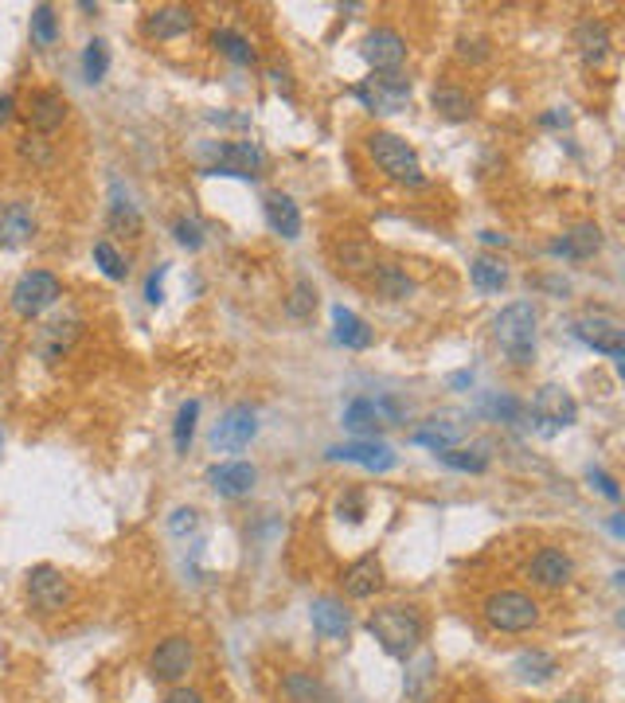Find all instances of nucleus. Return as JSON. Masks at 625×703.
<instances>
[{"mask_svg":"<svg viewBox=\"0 0 625 703\" xmlns=\"http://www.w3.org/2000/svg\"><path fill=\"white\" fill-rule=\"evenodd\" d=\"M258 434V410L246 402H234L224 410V419L212 430V449L215 453H243Z\"/></svg>","mask_w":625,"mask_h":703,"instance_id":"obj_11","label":"nucleus"},{"mask_svg":"<svg viewBox=\"0 0 625 703\" xmlns=\"http://www.w3.org/2000/svg\"><path fill=\"white\" fill-rule=\"evenodd\" d=\"M368 285L380 297H387V302H407L410 293H414V282L407 278V270L395 263H375V270L368 273Z\"/></svg>","mask_w":625,"mask_h":703,"instance_id":"obj_28","label":"nucleus"},{"mask_svg":"<svg viewBox=\"0 0 625 703\" xmlns=\"http://www.w3.org/2000/svg\"><path fill=\"white\" fill-rule=\"evenodd\" d=\"M106 223L114 234H126V239H137L141 234V207L133 204V195H129L126 184H110V207H106Z\"/></svg>","mask_w":625,"mask_h":703,"instance_id":"obj_23","label":"nucleus"},{"mask_svg":"<svg viewBox=\"0 0 625 703\" xmlns=\"http://www.w3.org/2000/svg\"><path fill=\"white\" fill-rule=\"evenodd\" d=\"M586 481H590V485H595L605 500H614V504H617V500H622V488H617V481L610 477L605 469H590V473H586Z\"/></svg>","mask_w":625,"mask_h":703,"instance_id":"obj_47","label":"nucleus"},{"mask_svg":"<svg viewBox=\"0 0 625 703\" xmlns=\"http://www.w3.org/2000/svg\"><path fill=\"white\" fill-rule=\"evenodd\" d=\"M282 695H285L290 703H332L329 688H324V683L317 680L312 673H302V668H293V673H285Z\"/></svg>","mask_w":625,"mask_h":703,"instance_id":"obj_32","label":"nucleus"},{"mask_svg":"<svg viewBox=\"0 0 625 703\" xmlns=\"http://www.w3.org/2000/svg\"><path fill=\"white\" fill-rule=\"evenodd\" d=\"M263 212H266V223H270L273 234H282V239H297V234H302V207L293 204V195L266 192Z\"/></svg>","mask_w":625,"mask_h":703,"instance_id":"obj_26","label":"nucleus"},{"mask_svg":"<svg viewBox=\"0 0 625 703\" xmlns=\"http://www.w3.org/2000/svg\"><path fill=\"white\" fill-rule=\"evenodd\" d=\"M161 703H207V700H204V692H195L188 683H176V688H168V695Z\"/></svg>","mask_w":625,"mask_h":703,"instance_id":"obj_50","label":"nucleus"},{"mask_svg":"<svg viewBox=\"0 0 625 703\" xmlns=\"http://www.w3.org/2000/svg\"><path fill=\"white\" fill-rule=\"evenodd\" d=\"M481 617L497 634H527V629H536L544 622V605L527 590H493L481 602Z\"/></svg>","mask_w":625,"mask_h":703,"instance_id":"obj_4","label":"nucleus"},{"mask_svg":"<svg viewBox=\"0 0 625 703\" xmlns=\"http://www.w3.org/2000/svg\"><path fill=\"white\" fill-rule=\"evenodd\" d=\"M173 234H176V243L188 246V251H200V246H204V223H200L195 215H180L173 223Z\"/></svg>","mask_w":625,"mask_h":703,"instance_id":"obj_44","label":"nucleus"},{"mask_svg":"<svg viewBox=\"0 0 625 703\" xmlns=\"http://www.w3.org/2000/svg\"><path fill=\"white\" fill-rule=\"evenodd\" d=\"M430 106H434V114H442L446 122H469L473 117V98L465 94L461 87H434V94H430Z\"/></svg>","mask_w":625,"mask_h":703,"instance_id":"obj_34","label":"nucleus"},{"mask_svg":"<svg viewBox=\"0 0 625 703\" xmlns=\"http://www.w3.org/2000/svg\"><path fill=\"white\" fill-rule=\"evenodd\" d=\"M344 595L356 598V602H368V598H375L383 590V563L375 555H360L356 563L344 566Z\"/></svg>","mask_w":625,"mask_h":703,"instance_id":"obj_19","label":"nucleus"},{"mask_svg":"<svg viewBox=\"0 0 625 703\" xmlns=\"http://www.w3.org/2000/svg\"><path fill=\"white\" fill-rule=\"evenodd\" d=\"M332 336H336V344H344V348H371V329L363 317H356L352 309H344V305H336L332 309Z\"/></svg>","mask_w":625,"mask_h":703,"instance_id":"obj_29","label":"nucleus"},{"mask_svg":"<svg viewBox=\"0 0 625 703\" xmlns=\"http://www.w3.org/2000/svg\"><path fill=\"white\" fill-rule=\"evenodd\" d=\"M363 59L371 63L375 75H399V67L407 63V39L395 28H375L363 36Z\"/></svg>","mask_w":625,"mask_h":703,"instance_id":"obj_15","label":"nucleus"},{"mask_svg":"<svg viewBox=\"0 0 625 703\" xmlns=\"http://www.w3.org/2000/svg\"><path fill=\"white\" fill-rule=\"evenodd\" d=\"M465 419L461 414H434V419L422 422L414 434H410V442L414 446H426L434 449V453H442V449H454L461 438H465Z\"/></svg>","mask_w":625,"mask_h":703,"instance_id":"obj_18","label":"nucleus"},{"mask_svg":"<svg viewBox=\"0 0 625 703\" xmlns=\"http://www.w3.org/2000/svg\"><path fill=\"white\" fill-rule=\"evenodd\" d=\"M24 595H28V605L39 617H55V614H63V610H71L75 586H71V578L63 575L59 566L39 563L24 575Z\"/></svg>","mask_w":625,"mask_h":703,"instance_id":"obj_5","label":"nucleus"},{"mask_svg":"<svg viewBox=\"0 0 625 703\" xmlns=\"http://www.w3.org/2000/svg\"><path fill=\"white\" fill-rule=\"evenodd\" d=\"M488 414L500 422H516L520 419V402L516 399H493L488 402Z\"/></svg>","mask_w":625,"mask_h":703,"instance_id":"obj_49","label":"nucleus"},{"mask_svg":"<svg viewBox=\"0 0 625 703\" xmlns=\"http://www.w3.org/2000/svg\"><path fill=\"white\" fill-rule=\"evenodd\" d=\"M336 263H341V270L348 273V278H368L380 258H375V251H371L363 239H344V243L336 246Z\"/></svg>","mask_w":625,"mask_h":703,"instance_id":"obj_33","label":"nucleus"},{"mask_svg":"<svg viewBox=\"0 0 625 703\" xmlns=\"http://www.w3.org/2000/svg\"><path fill=\"white\" fill-rule=\"evenodd\" d=\"M195 419H200V402H195V399L180 402V410H176V422H173V446H176V453H188V446H192Z\"/></svg>","mask_w":625,"mask_h":703,"instance_id":"obj_38","label":"nucleus"},{"mask_svg":"<svg viewBox=\"0 0 625 703\" xmlns=\"http://www.w3.org/2000/svg\"><path fill=\"white\" fill-rule=\"evenodd\" d=\"M532 419L544 434H559V430L575 426L578 422V402L571 399V391H563L559 383H544L532 395Z\"/></svg>","mask_w":625,"mask_h":703,"instance_id":"obj_10","label":"nucleus"},{"mask_svg":"<svg viewBox=\"0 0 625 703\" xmlns=\"http://www.w3.org/2000/svg\"><path fill=\"white\" fill-rule=\"evenodd\" d=\"M434 668H438V664H434V656H419V664L407 673V695L414 703L426 700V683L434 680Z\"/></svg>","mask_w":625,"mask_h":703,"instance_id":"obj_43","label":"nucleus"},{"mask_svg":"<svg viewBox=\"0 0 625 703\" xmlns=\"http://www.w3.org/2000/svg\"><path fill=\"white\" fill-rule=\"evenodd\" d=\"M266 153L254 141H224L215 149V165H207V176H239V180H254L263 176Z\"/></svg>","mask_w":625,"mask_h":703,"instance_id":"obj_13","label":"nucleus"},{"mask_svg":"<svg viewBox=\"0 0 625 703\" xmlns=\"http://www.w3.org/2000/svg\"><path fill=\"white\" fill-rule=\"evenodd\" d=\"M36 234V215L24 200L0 207V246H20Z\"/></svg>","mask_w":625,"mask_h":703,"instance_id":"obj_27","label":"nucleus"},{"mask_svg":"<svg viewBox=\"0 0 625 703\" xmlns=\"http://www.w3.org/2000/svg\"><path fill=\"white\" fill-rule=\"evenodd\" d=\"M71 106H67V94L55 87H39L28 94V110H24V117H28L31 133L48 137L55 133V129H63V122H67Z\"/></svg>","mask_w":625,"mask_h":703,"instance_id":"obj_14","label":"nucleus"},{"mask_svg":"<svg viewBox=\"0 0 625 703\" xmlns=\"http://www.w3.org/2000/svg\"><path fill=\"white\" fill-rule=\"evenodd\" d=\"M368 634L380 641V649L395 661H407V656L419 653V644L426 641V617L414 610V605H380L371 610L368 617Z\"/></svg>","mask_w":625,"mask_h":703,"instance_id":"obj_1","label":"nucleus"},{"mask_svg":"<svg viewBox=\"0 0 625 703\" xmlns=\"http://www.w3.org/2000/svg\"><path fill=\"white\" fill-rule=\"evenodd\" d=\"M329 458L352 461V465H363V469H371V473L395 469V449L383 446V442H375V438H356V442H344V446H332Z\"/></svg>","mask_w":625,"mask_h":703,"instance_id":"obj_16","label":"nucleus"},{"mask_svg":"<svg viewBox=\"0 0 625 703\" xmlns=\"http://www.w3.org/2000/svg\"><path fill=\"white\" fill-rule=\"evenodd\" d=\"M449 383H454V387H473V371H458Z\"/></svg>","mask_w":625,"mask_h":703,"instance_id":"obj_53","label":"nucleus"},{"mask_svg":"<svg viewBox=\"0 0 625 703\" xmlns=\"http://www.w3.org/2000/svg\"><path fill=\"white\" fill-rule=\"evenodd\" d=\"M94 263H98V270L106 273L110 282H126L129 263L122 258V251H117L110 239H98V243H94Z\"/></svg>","mask_w":625,"mask_h":703,"instance_id":"obj_39","label":"nucleus"},{"mask_svg":"<svg viewBox=\"0 0 625 703\" xmlns=\"http://www.w3.org/2000/svg\"><path fill=\"white\" fill-rule=\"evenodd\" d=\"M195 527H200V512H195V508H173V516H168V532H173L176 539L192 536Z\"/></svg>","mask_w":625,"mask_h":703,"instance_id":"obj_46","label":"nucleus"},{"mask_svg":"<svg viewBox=\"0 0 625 703\" xmlns=\"http://www.w3.org/2000/svg\"><path fill=\"white\" fill-rule=\"evenodd\" d=\"M610 24L598 16H586L575 24V48L578 55H583V63H590V67H598V63H605V55H610Z\"/></svg>","mask_w":625,"mask_h":703,"instance_id":"obj_24","label":"nucleus"},{"mask_svg":"<svg viewBox=\"0 0 625 703\" xmlns=\"http://www.w3.org/2000/svg\"><path fill=\"white\" fill-rule=\"evenodd\" d=\"M212 43L219 48V55H227L234 63V67H251L254 59H258V51H254V43L243 36V31L234 28H215Z\"/></svg>","mask_w":625,"mask_h":703,"instance_id":"obj_36","label":"nucleus"},{"mask_svg":"<svg viewBox=\"0 0 625 703\" xmlns=\"http://www.w3.org/2000/svg\"><path fill=\"white\" fill-rule=\"evenodd\" d=\"M481 243H488V246H505L508 239H505V234H497V231H481Z\"/></svg>","mask_w":625,"mask_h":703,"instance_id":"obj_52","label":"nucleus"},{"mask_svg":"<svg viewBox=\"0 0 625 703\" xmlns=\"http://www.w3.org/2000/svg\"><path fill=\"white\" fill-rule=\"evenodd\" d=\"M536 324H539V312L532 302H512L497 312L493 321V336H497L500 352L512 368H532L536 360Z\"/></svg>","mask_w":625,"mask_h":703,"instance_id":"obj_2","label":"nucleus"},{"mask_svg":"<svg viewBox=\"0 0 625 703\" xmlns=\"http://www.w3.org/2000/svg\"><path fill=\"white\" fill-rule=\"evenodd\" d=\"M20 156H24V161H31V168H48L51 165V149L39 133H28L24 141H20Z\"/></svg>","mask_w":625,"mask_h":703,"instance_id":"obj_45","label":"nucleus"},{"mask_svg":"<svg viewBox=\"0 0 625 703\" xmlns=\"http://www.w3.org/2000/svg\"><path fill=\"white\" fill-rule=\"evenodd\" d=\"M575 336L586 344V348L602 352L610 360H622L625 356V324L617 312H605V309L583 312L575 321Z\"/></svg>","mask_w":625,"mask_h":703,"instance_id":"obj_7","label":"nucleus"},{"mask_svg":"<svg viewBox=\"0 0 625 703\" xmlns=\"http://www.w3.org/2000/svg\"><path fill=\"white\" fill-rule=\"evenodd\" d=\"M344 426H348L356 438H375L380 426H387V419H383V407L375 399H356L348 410H344Z\"/></svg>","mask_w":625,"mask_h":703,"instance_id":"obj_31","label":"nucleus"},{"mask_svg":"<svg viewBox=\"0 0 625 703\" xmlns=\"http://www.w3.org/2000/svg\"><path fill=\"white\" fill-rule=\"evenodd\" d=\"M547 251H551V258L586 263V258H595V254L602 251V227H598V223H575L566 234H559Z\"/></svg>","mask_w":625,"mask_h":703,"instance_id":"obj_17","label":"nucleus"},{"mask_svg":"<svg viewBox=\"0 0 625 703\" xmlns=\"http://www.w3.org/2000/svg\"><path fill=\"white\" fill-rule=\"evenodd\" d=\"M254 481H258V469L246 465V461H224V465H215L212 473H207V485L215 488V497H224V500L246 497L254 488Z\"/></svg>","mask_w":625,"mask_h":703,"instance_id":"obj_22","label":"nucleus"},{"mask_svg":"<svg viewBox=\"0 0 625 703\" xmlns=\"http://www.w3.org/2000/svg\"><path fill=\"white\" fill-rule=\"evenodd\" d=\"M563 703H583V695H566V700H563Z\"/></svg>","mask_w":625,"mask_h":703,"instance_id":"obj_54","label":"nucleus"},{"mask_svg":"<svg viewBox=\"0 0 625 703\" xmlns=\"http://www.w3.org/2000/svg\"><path fill=\"white\" fill-rule=\"evenodd\" d=\"M312 309H317V285L312 282H293L290 297H285V312H290L293 321H309Z\"/></svg>","mask_w":625,"mask_h":703,"instance_id":"obj_41","label":"nucleus"},{"mask_svg":"<svg viewBox=\"0 0 625 703\" xmlns=\"http://www.w3.org/2000/svg\"><path fill=\"white\" fill-rule=\"evenodd\" d=\"M12 117H16V98H12V94H0V129L9 126Z\"/></svg>","mask_w":625,"mask_h":703,"instance_id":"obj_51","label":"nucleus"},{"mask_svg":"<svg viewBox=\"0 0 625 703\" xmlns=\"http://www.w3.org/2000/svg\"><path fill=\"white\" fill-rule=\"evenodd\" d=\"M59 297H63V282H59L55 273H51V270H31V273H24L16 285H12L9 305H12V312H16L20 321H36V317H43V312H48Z\"/></svg>","mask_w":625,"mask_h":703,"instance_id":"obj_6","label":"nucleus"},{"mask_svg":"<svg viewBox=\"0 0 625 703\" xmlns=\"http://www.w3.org/2000/svg\"><path fill=\"white\" fill-rule=\"evenodd\" d=\"M438 461L446 469H458V473H485L488 469V446H454V449H442Z\"/></svg>","mask_w":625,"mask_h":703,"instance_id":"obj_37","label":"nucleus"},{"mask_svg":"<svg viewBox=\"0 0 625 703\" xmlns=\"http://www.w3.org/2000/svg\"><path fill=\"white\" fill-rule=\"evenodd\" d=\"M110 71V51L102 39H90L87 51H82V75H87V82H102Z\"/></svg>","mask_w":625,"mask_h":703,"instance_id":"obj_42","label":"nucleus"},{"mask_svg":"<svg viewBox=\"0 0 625 703\" xmlns=\"http://www.w3.org/2000/svg\"><path fill=\"white\" fill-rule=\"evenodd\" d=\"M309 622H312V629H317V637H324V641H344L352 629V614L344 610L341 598H332V595L312 598Z\"/></svg>","mask_w":625,"mask_h":703,"instance_id":"obj_20","label":"nucleus"},{"mask_svg":"<svg viewBox=\"0 0 625 703\" xmlns=\"http://www.w3.org/2000/svg\"><path fill=\"white\" fill-rule=\"evenodd\" d=\"M469 278L477 285L481 293H500L508 285V266L493 254H477L473 263H469Z\"/></svg>","mask_w":625,"mask_h":703,"instance_id":"obj_35","label":"nucleus"},{"mask_svg":"<svg viewBox=\"0 0 625 703\" xmlns=\"http://www.w3.org/2000/svg\"><path fill=\"white\" fill-rule=\"evenodd\" d=\"M575 555L566 551V547H556L547 544L539 547L536 555L527 559L524 575L532 578V586H539V590H563V586H571V578H575Z\"/></svg>","mask_w":625,"mask_h":703,"instance_id":"obj_12","label":"nucleus"},{"mask_svg":"<svg viewBox=\"0 0 625 703\" xmlns=\"http://www.w3.org/2000/svg\"><path fill=\"white\" fill-rule=\"evenodd\" d=\"M78 329H82V321H78V317H59V321L43 324V329H39V336H36L39 356H43L48 363H59L71 352V344H75Z\"/></svg>","mask_w":625,"mask_h":703,"instance_id":"obj_25","label":"nucleus"},{"mask_svg":"<svg viewBox=\"0 0 625 703\" xmlns=\"http://www.w3.org/2000/svg\"><path fill=\"white\" fill-rule=\"evenodd\" d=\"M356 102H360L368 114L375 117H387V114H399L403 106L410 102V78L403 75H371L363 82H356Z\"/></svg>","mask_w":625,"mask_h":703,"instance_id":"obj_8","label":"nucleus"},{"mask_svg":"<svg viewBox=\"0 0 625 703\" xmlns=\"http://www.w3.org/2000/svg\"><path fill=\"white\" fill-rule=\"evenodd\" d=\"M59 39V16L51 4H36L31 9V43L36 48H51Z\"/></svg>","mask_w":625,"mask_h":703,"instance_id":"obj_40","label":"nucleus"},{"mask_svg":"<svg viewBox=\"0 0 625 703\" xmlns=\"http://www.w3.org/2000/svg\"><path fill=\"white\" fill-rule=\"evenodd\" d=\"M363 149H368V156L375 161V168H380L387 180H395V184H410V188L426 184V172H422L419 153H414L399 133L371 129V133L363 137Z\"/></svg>","mask_w":625,"mask_h":703,"instance_id":"obj_3","label":"nucleus"},{"mask_svg":"<svg viewBox=\"0 0 625 703\" xmlns=\"http://www.w3.org/2000/svg\"><path fill=\"white\" fill-rule=\"evenodd\" d=\"M512 673H516L520 683H532V688H539V683L556 680L559 673V661L551 653H544V649H532V653H520L516 664H512Z\"/></svg>","mask_w":625,"mask_h":703,"instance_id":"obj_30","label":"nucleus"},{"mask_svg":"<svg viewBox=\"0 0 625 703\" xmlns=\"http://www.w3.org/2000/svg\"><path fill=\"white\" fill-rule=\"evenodd\" d=\"M192 24H195L192 9H184V4H161V9H153L145 16L141 31H145L149 39H161V43H168V39H180L184 31H192Z\"/></svg>","mask_w":625,"mask_h":703,"instance_id":"obj_21","label":"nucleus"},{"mask_svg":"<svg viewBox=\"0 0 625 703\" xmlns=\"http://www.w3.org/2000/svg\"><path fill=\"white\" fill-rule=\"evenodd\" d=\"M165 273H168V266H156V270L149 273V282H145V302L149 305L165 302V285H161V282H165Z\"/></svg>","mask_w":625,"mask_h":703,"instance_id":"obj_48","label":"nucleus"},{"mask_svg":"<svg viewBox=\"0 0 625 703\" xmlns=\"http://www.w3.org/2000/svg\"><path fill=\"white\" fill-rule=\"evenodd\" d=\"M192 664H195V644L184 634H173L165 641H156V649L149 653V676L156 683H165V688H176V683L192 673Z\"/></svg>","mask_w":625,"mask_h":703,"instance_id":"obj_9","label":"nucleus"}]
</instances>
